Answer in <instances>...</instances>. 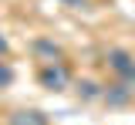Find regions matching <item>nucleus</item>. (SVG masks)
I'll return each mask as SVG.
<instances>
[{
    "label": "nucleus",
    "mask_w": 135,
    "mask_h": 125,
    "mask_svg": "<svg viewBox=\"0 0 135 125\" xmlns=\"http://www.w3.org/2000/svg\"><path fill=\"white\" fill-rule=\"evenodd\" d=\"M10 125H44V115L41 112H17L10 118Z\"/></svg>",
    "instance_id": "obj_3"
},
{
    "label": "nucleus",
    "mask_w": 135,
    "mask_h": 125,
    "mask_svg": "<svg viewBox=\"0 0 135 125\" xmlns=\"http://www.w3.org/2000/svg\"><path fill=\"white\" fill-rule=\"evenodd\" d=\"M78 91H81L84 98H95V95H98V88H95L91 81H84V85H81V88H78Z\"/></svg>",
    "instance_id": "obj_6"
},
{
    "label": "nucleus",
    "mask_w": 135,
    "mask_h": 125,
    "mask_svg": "<svg viewBox=\"0 0 135 125\" xmlns=\"http://www.w3.org/2000/svg\"><path fill=\"white\" fill-rule=\"evenodd\" d=\"M10 81H14V71H10L7 64H0V88H3V85H10Z\"/></svg>",
    "instance_id": "obj_5"
},
{
    "label": "nucleus",
    "mask_w": 135,
    "mask_h": 125,
    "mask_svg": "<svg viewBox=\"0 0 135 125\" xmlns=\"http://www.w3.org/2000/svg\"><path fill=\"white\" fill-rule=\"evenodd\" d=\"M0 54H7V37L0 34Z\"/></svg>",
    "instance_id": "obj_7"
},
{
    "label": "nucleus",
    "mask_w": 135,
    "mask_h": 125,
    "mask_svg": "<svg viewBox=\"0 0 135 125\" xmlns=\"http://www.w3.org/2000/svg\"><path fill=\"white\" fill-rule=\"evenodd\" d=\"M125 78H128V81H135V68H132V71H128V74H125Z\"/></svg>",
    "instance_id": "obj_8"
},
{
    "label": "nucleus",
    "mask_w": 135,
    "mask_h": 125,
    "mask_svg": "<svg viewBox=\"0 0 135 125\" xmlns=\"http://www.w3.org/2000/svg\"><path fill=\"white\" fill-rule=\"evenodd\" d=\"M108 64H112L118 74H128V71L135 68V61H132V57H128L125 51H112V54H108Z\"/></svg>",
    "instance_id": "obj_2"
},
{
    "label": "nucleus",
    "mask_w": 135,
    "mask_h": 125,
    "mask_svg": "<svg viewBox=\"0 0 135 125\" xmlns=\"http://www.w3.org/2000/svg\"><path fill=\"white\" fill-rule=\"evenodd\" d=\"M105 98H108L112 105H122V102H128V91L122 88V85H115V91H105Z\"/></svg>",
    "instance_id": "obj_4"
},
{
    "label": "nucleus",
    "mask_w": 135,
    "mask_h": 125,
    "mask_svg": "<svg viewBox=\"0 0 135 125\" xmlns=\"http://www.w3.org/2000/svg\"><path fill=\"white\" fill-rule=\"evenodd\" d=\"M41 85L51 88V91H61V88L68 85V68H64V64H57V61H51L47 68L41 71Z\"/></svg>",
    "instance_id": "obj_1"
}]
</instances>
